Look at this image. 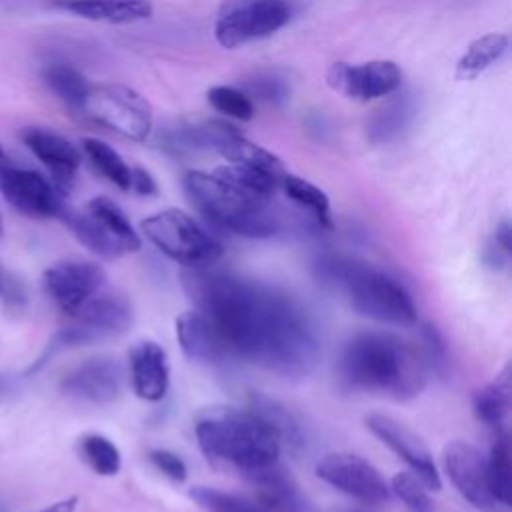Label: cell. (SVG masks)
<instances>
[{"label":"cell","mask_w":512,"mask_h":512,"mask_svg":"<svg viewBox=\"0 0 512 512\" xmlns=\"http://www.w3.org/2000/svg\"><path fill=\"white\" fill-rule=\"evenodd\" d=\"M182 284L194 308L218 326L230 356L284 378L314 372L322 344L308 310L284 290L210 266L186 268Z\"/></svg>","instance_id":"1"},{"label":"cell","mask_w":512,"mask_h":512,"mask_svg":"<svg viewBox=\"0 0 512 512\" xmlns=\"http://www.w3.org/2000/svg\"><path fill=\"white\" fill-rule=\"evenodd\" d=\"M340 374L352 388L408 400L426 386L428 360L412 342L390 332L368 330L346 342Z\"/></svg>","instance_id":"2"},{"label":"cell","mask_w":512,"mask_h":512,"mask_svg":"<svg viewBox=\"0 0 512 512\" xmlns=\"http://www.w3.org/2000/svg\"><path fill=\"white\" fill-rule=\"evenodd\" d=\"M318 278L344 294L360 316L380 324L414 326L418 310L408 288L388 272L348 256H324L316 264Z\"/></svg>","instance_id":"3"},{"label":"cell","mask_w":512,"mask_h":512,"mask_svg":"<svg viewBox=\"0 0 512 512\" xmlns=\"http://www.w3.org/2000/svg\"><path fill=\"white\" fill-rule=\"evenodd\" d=\"M194 434L206 460L244 476L276 464L282 450L276 434L248 408L208 410L196 420Z\"/></svg>","instance_id":"4"},{"label":"cell","mask_w":512,"mask_h":512,"mask_svg":"<svg viewBox=\"0 0 512 512\" xmlns=\"http://www.w3.org/2000/svg\"><path fill=\"white\" fill-rule=\"evenodd\" d=\"M182 184L194 208L216 228L244 238H270L280 228L272 198L240 186L218 170H190Z\"/></svg>","instance_id":"5"},{"label":"cell","mask_w":512,"mask_h":512,"mask_svg":"<svg viewBox=\"0 0 512 512\" xmlns=\"http://www.w3.org/2000/svg\"><path fill=\"white\" fill-rule=\"evenodd\" d=\"M68 318L70 322L52 336L44 354L30 366L28 372L40 370L60 350L96 344L124 334L134 322V312L124 294L100 290Z\"/></svg>","instance_id":"6"},{"label":"cell","mask_w":512,"mask_h":512,"mask_svg":"<svg viewBox=\"0 0 512 512\" xmlns=\"http://www.w3.org/2000/svg\"><path fill=\"white\" fill-rule=\"evenodd\" d=\"M140 230L164 256L184 268L210 266L224 252L222 244L204 226L178 208H166L144 218Z\"/></svg>","instance_id":"7"},{"label":"cell","mask_w":512,"mask_h":512,"mask_svg":"<svg viewBox=\"0 0 512 512\" xmlns=\"http://www.w3.org/2000/svg\"><path fill=\"white\" fill-rule=\"evenodd\" d=\"M80 110L92 122L136 142H144L152 130V106L124 84L90 86Z\"/></svg>","instance_id":"8"},{"label":"cell","mask_w":512,"mask_h":512,"mask_svg":"<svg viewBox=\"0 0 512 512\" xmlns=\"http://www.w3.org/2000/svg\"><path fill=\"white\" fill-rule=\"evenodd\" d=\"M288 20L286 0H228L214 24V36L222 48H236L274 34Z\"/></svg>","instance_id":"9"},{"label":"cell","mask_w":512,"mask_h":512,"mask_svg":"<svg viewBox=\"0 0 512 512\" xmlns=\"http://www.w3.org/2000/svg\"><path fill=\"white\" fill-rule=\"evenodd\" d=\"M0 192L22 214L58 218L64 200L54 184L36 170L18 166L0 144Z\"/></svg>","instance_id":"10"},{"label":"cell","mask_w":512,"mask_h":512,"mask_svg":"<svg viewBox=\"0 0 512 512\" xmlns=\"http://www.w3.org/2000/svg\"><path fill=\"white\" fill-rule=\"evenodd\" d=\"M316 476L338 492L364 504H380L390 498V486L378 468L358 454H326L316 464Z\"/></svg>","instance_id":"11"},{"label":"cell","mask_w":512,"mask_h":512,"mask_svg":"<svg viewBox=\"0 0 512 512\" xmlns=\"http://www.w3.org/2000/svg\"><path fill=\"white\" fill-rule=\"evenodd\" d=\"M326 82L346 98L370 102L396 92L402 84V70L392 60H370L362 64L334 62Z\"/></svg>","instance_id":"12"},{"label":"cell","mask_w":512,"mask_h":512,"mask_svg":"<svg viewBox=\"0 0 512 512\" xmlns=\"http://www.w3.org/2000/svg\"><path fill=\"white\" fill-rule=\"evenodd\" d=\"M42 280L52 302L70 316L106 286V272L96 262L62 260L50 266Z\"/></svg>","instance_id":"13"},{"label":"cell","mask_w":512,"mask_h":512,"mask_svg":"<svg viewBox=\"0 0 512 512\" xmlns=\"http://www.w3.org/2000/svg\"><path fill=\"white\" fill-rule=\"evenodd\" d=\"M366 426L410 468L412 474L422 480L428 490H438L442 486L440 472L436 468V462L432 460V454L410 428H406L396 418L378 412L366 418Z\"/></svg>","instance_id":"14"},{"label":"cell","mask_w":512,"mask_h":512,"mask_svg":"<svg viewBox=\"0 0 512 512\" xmlns=\"http://www.w3.org/2000/svg\"><path fill=\"white\" fill-rule=\"evenodd\" d=\"M442 466L452 486L472 506L480 510H492L496 506L490 484L486 456L480 454L472 444L454 440L442 450Z\"/></svg>","instance_id":"15"},{"label":"cell","mask_w":512,"mask_h":512,"mask_svg":"<svg viewBox=\"0 0 512 512\" xmlns=\"http://www.w3.org/2000/svg\"><path fill=\"white\" fill-rule=\"evenodd\" d=\"M122 366L112 356H92L68 370L60 380L66 396L90 404H110L122 392Z\"/></svg>","instance_id":"16"},{"label":"cell","mask_w":512,"mask_h":512,"mask_svg":"<svg viewBox=\"0 0 512 512\" xmlns=\"http://www.w3.org/2000/svg\"><path fill=\"white\" fill-rule=\"evenodd\" d=\"M28 150L48 168L54 188L64 196L70 192L80 168V152L64 136L46 128L30 126L22 132Z\"/></svg>","instance_id":"17"},{"label":"cell","mask_w":512,"mask_h":512,"mask_svg":"<svg viewBox=\"0 0 512 512\" xmlns=\"http://www.w3.org/2000/svg\"><path fill=\"white\" fill-rule=\"evenodd\" d=\"M174 330L180 350L190 360L216 364L230 356L218 326L206 312L198 308L182 312L174 322Z\"/></svg>","instance_id":"18"},{"label":"cell","mask_w":512,"mask_h":512,"mask_svg":"<svg viewBox=\"0 0 512 512\" xmlns=\"http://www.w3.org/2000/svg\"><path fill=\"white\" fill-rule=\"evenodd\" d=\"M130 384L138 398L158 402L170 386V366L166 350L154 340H140L128 354Z\"/></svg>","instance_id":"19"},{"label":"cell","mask_w":512,"mask_h":512,"mask_svg":"<svg viewBox=\"0 0 512 512\" xmlns=\"http://www.w3.org/2000/svg\"><path fill=\"white\" fill-rule=\"evenodd\" d=\"M214 148L228 160V164H236V166H242L256 174H262V176L270 178L272 182H276L280 188V182L286 174L284 162L270 150L248 140L232 124L216 140Z\"/></svg>","instance_id":"20"},{"label":"cell","mask_w":512,"mask_h":512,"mask_svg":"<svg viewBox=\"0 0 512 512\" xmlns=\"http://www.w3.org/2000/svg\"><path fill=\"white\" fill-rule=\"evenodd\" d=\"M254 498L268 512H308L310 506L296 482L276 464L248 474Z\"/></svg>","instance_id":"21"},{"label":"cell","mask_w":512,"mask_h":512,"mask_svg":"<svg viewBox=\"0 0 512 512\" xmlns=\"http://www.w3.org/2000/svg\"><path fill=\"white\" fill-rule=\"evenodd\" d=\"M56 8L86 20L130 24L152 16L150 0H54Z\"/></svg>","instance_id":"22"},{"label":"cell","mask_w":512,"mask_h":512,"mask_svg":"<svg viewBox=\"0 0 512 512\" xmlns=\"http://www.w3.org/2000/svg\"><path fill=\"white\" fill-rule=\"evenodd\" d=\"M58 218L68 226V230L94 254L114 260L126 254L120 240L88 210H76L70 206H62Z\"/></svg>","instance_id":"23"},{"label":"cell","mask_w":512,"mask_h":512,"mask_svg":"<svg viewBox=\"0 0 512 512\" xmlns=\"http://www.w3.org/2000/svg\"><path fill=\"white\" fill-rule=\"evenodd\" d=\"M248 410L256 414L280 440V446H288L290 450H298L304 446V432L298 418L278 400L252 392L248 400Z\"/></svg>","instance_id":"24"},{"label":"cell","mask_w":512,"mask_h":512,"mask_svg":"<svg viewBox=\"0 0 512 512\" xmlns=\"http://www.w3.org/2000/svg\"><path fill=\"white\" fill-rule=\"evenodd\" d=\"M510 368L506 366L490 384L474 392L472 410L480 422L496 430L502 428L510 410Z\"/></svg>","instance_id":"25"},{"label":"cell","mask_w":512,"mask_h":512,"mask_svg":"<svg viewBox=\"0 0 512 512\" xmlns=\"http://www.w3.org/2000/svg\"><path fill=\"white\" fill-rule=\"evenodd\" d=\"M508 50V36L502 32H490L476 38L456 64V78L472 80L496 64Z\"/></svg>","instance_id":"26"},{"label":"cell","mask_w":512,"mask_h":512,"mask_svg":"<svg viewBox=\"0 0 512 512\" xmlns=\"http://www.w3.org/2000/svg\"><path fill=\"white\" fill-rule=\"evenodd\" d=\"M488 466V484L490 494L496 504L510 506L512 500V466H510V446L508 436L498 430L494 444L490 448V456L486 458Z\"/></svg>","instance_id":"27"},{"label":"cell","mask_w":512,"mask_h":512,"mask_svg":"<svg viewBox=\"0 0 512 512\" xmlns=\"http://www.w3.org/2000/svg\"><path fill=\"white\" fill-rule=\"evenodd\" d=\"M280 188L284 190V194L296 202L300 208L308 210L314 220L324 226V228H332V216H330V200L328 196L312 182L294 176V174H284Z\"/></svg>","instance_id":"28"},{"label":"cell","mask_w":512,"mask_h":512,"mask_svg":"<svg viewBox=\"0 0 512 512\" xmlns=\"http://www.w3.org/2000/svg\"><path fill=\"white\" fill-rule=\"evenodd\" d=\"M86 210L92 216H96L120 240L126 254L136 252L142 246V240H140L138 232L134 230L128 216L124 214V210L114 200H110L106 196H96L86 204Z\"/></svg>","instance_id":"29"},{"label":"cell","mask_w":512,"mask_h":512,"mask_svg":"<svg viewBox=\"0 0 512 512\" xmlns=\"http://www.w3.org/2000/svg\"><path fill=\"white\" fill-rule=\"evenodd\" d=\"M84 154L88 156L90 164L116 188L120 190H130V166L122 160V156L108 146L102 140L96 138H84L82 140Z\"/></svg>","instance_id":"30"},{"label":"cell","mask_w":512,"mask_h":512,"mask_svg":"<svg viewBox=\"0 0 512 512\" xmlns=\"http://www.w3.org/2000/svg\"><path fill=\"white\" fill-rule=\"evenodd\" d=\"M44 80L50 90L70 108L80 110L90 90L88 80L70 64H50L44 68Z\"/></svg>","instance_id":"31"},{"label":"cell","mask_w":512,"mask_h":512,"mask_svg":"<svg viewBox=\"0 0 512 512\" xmlns=\"http://www.w3.org/2000/svg\"><path fill=\"white\" fill-rule=\"evenodd\" d=\"M188 496L206 512H268L254 496L234 494L212 486H192Z\"/></svg>","instance_id":"32"},{"label":"cell","mask_w":512,"mask_h":512,"mask_svg":"<svg viewBox=\"0 0 512 512\" xmlns=\"http://www.w3.org/2000/svg\"><path fill=\"white\" fill-rule=\"evenodd\" d=\"M80 456L100 476H116L122 466V456L116 444L102 434H86L80 438Z\"/></svg>","instance_id":"33"},{"label":"cell","mask_w":512,"mask_h":512,"mask_svg":"<svg viewBox=\"0 0 512 512\" xmlns=\"http://www.w3.org/2000/svg\"><path fill=\"white\" fill-rule=\"evenodd\" d=\"M208 102L214 110L222 112L224 116H230L234 120H250L254 116V104L248 98L246 92L234 88V86H214L208 90Z\"/></svg>","instance_id":"34"},{"label":"cell","mask_w":512,"mask_h":512,"mask_svg":"<svg viewBox=\"0 0 512 512\" xmlns=\"http://www.w3.org/2000/svg\"><path fill=\"white\" fill-rule=\"evenodd\" d=\"M390 492L396 494L410 512H434L432 500L428 496V488L422 484V480L408 472H398L390 480Z\"/></svg>","instance_id":"35"},{"label":"cell","mask_w":512,"mask_h":512,"mask_svg":"<svg viewBox=\"0 0 512 512\" xmlns=\"http://www.w3.org/2000/svg\"><path fill=\"white\" fill-rule=\"evenodd\" d=\"M0 304L10 314H20L28 306V290L20 276L0 266Z\"/></svg>","instance_id":"36"},{"label":"cell","mask_w":512,"mask_h":512,"mask_svg":"<svg viewBox=\"0 0 512 512\" xmlns=\"http://www.w3.org/2000/svg\"><path fill=\"white\" fill-rule=\"evenodd\" d=\"M246 90L250 96L266 100V102H282L288 96L286 82L276 76H270V74H258L256 78L248 80Z\"/></svg>","instance_id":"37"},{"label":"cell","mask_w":512,"mask_h":512,"mask_svg":"<svg viewBox=\"0 0 512 512\" xmlns=\"http://www.w3.org/2000/svg\"><path fill=\"white\" fill-rule=\"evenodd\" d=\"M148 458L154 464V468L158 472H162L168 480H172V482H184L186 480L188 468H186L184 460L178 454H174L166 448H154V450L148 452Z\"/></svg>","instance_id":"38"},{"label":"cell","mask_w":512,"mask_h":512,"mask_svg":"<svg viewBox=\"0 0 512 512\" xmlns=\"http://www.w3.org/2000/svg\"><path fill=\"white\" fill-rule=\"evenodd\" d=\"M406 118V104L404 102H396L390 108L382 110L372 126V138L374 140H386L390 138L394 132H398V128H402Z\"/></svg>","instance_id":"39"},{"label":"cell","mask_w":512,"mask_h":512,"mask_svg":"<svg viewBox=\"0 0 512 512\" xmlns=\"http://www.w3.org/2000/svg\"><path fill=\"white\" fill-rule=\"evenodd\" d=\"M424 340H426V350H424V356L428 360V364L440 368L446 364L444 360V342H442V336L440 332L434 328V326H424Z\"/></svg>","instance_id":"40"},{"label":"cell","mask_w":512,"mask_h":512,"mask_svg":"<svg viewBox=\"0 0 512 512\" xmlns=\"http://www.w3.org/2000/svg\"><path fill=\"white\" fill-rule=\"evenodd\" d=\"M130 190H134L140 196H154L158 186L148 170L136 166L130 170Z\"/></svg>","instance_id":"41"},{"label":"cell","mask_w":512,"mask_h":512,"mask_svg":"<svg viewBox=\"0 0 512 512\" xmlns=\"http://www.w3.org/2000/svg\"><path fill=\"white\" fill-rule=\"evenodd\" d=\"M76 508H78V498L68 496V498L58 500V502H54V504H50V506H46L38 512H76Z\"/></svg>","instance_id":"42"},{"label":"cell","mask_w":512,"mask_h":512,"mask_svg":"<svg viewBox=\"0 0 512 512\" xmlns=\"http://www.w3.org/2000/svg\"><path fill=\"white\" fill-rule=\"evenodd\" d=\"M10 384H12V380H10L8 376H0V396H2L4 392H8Z\"/></svg>","instance_id":"43"},{"label":"cell","mask_w":512,"mask_h":512,"mask_svg":"<svg viewBox=\"0 0 512 512\" xmlns=\"http://www.w3.org/2000/svg\"><path fill=\"white\" fill-rule=\"evenodd\" d=\"M0 512H8V510H6V506H4V502H0Z\"/></svg>","instance_id":"44"},{"label":"cell","mask_w":512,"mask_h":512,"mask_svg":"<svg viewBox=\"0 0 512 512\" xmlns=\"http://www.w3.org/2000/svg\"><path fill=\"white\" fill-rule=\"evenodd\" d=\"M4 234V226H2V218H0V236Z\"/></svg>","instance_id":"45"},{"label":"cell","mask_w":512,"mask_h":512,"mask_svg":"<svg viewBox=\"0 0 512 512\" xmlns=\"http://www.w3.org/2000/svg\"><path fill=\"white\" fill-rule=\"evenodd\" d=\"M350 512H360V510H350Z\"/></svg>","instance_id":"46"}]
</instances>
